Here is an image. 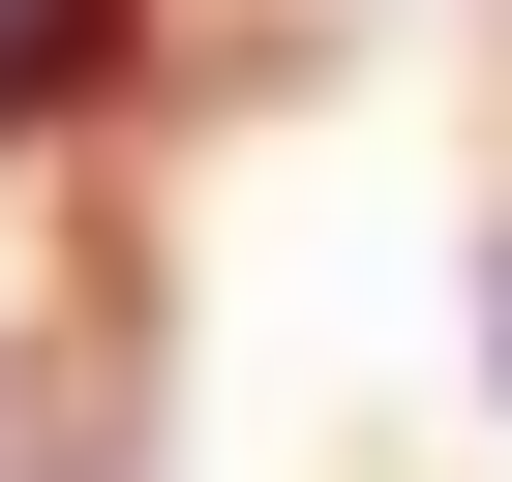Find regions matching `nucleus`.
I'll return each instance as SVG.
<instances>
[{
  "instance_id": "1",
  "label": "nucleus",
  "mask_w": 512,
  "mask_h": 482,
  "mask_svg": "<svg viewBox=\"0 0 512 482\" xmlns=\"http://www.w3.org/2000/svg\"><path fill=\"white\" fill-rule=\"evenodd\" d=\"M121 31H151V0H0V151L91 121V91H121Z\"/></svg>"
}]
</instances>
